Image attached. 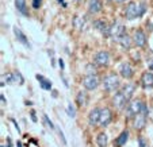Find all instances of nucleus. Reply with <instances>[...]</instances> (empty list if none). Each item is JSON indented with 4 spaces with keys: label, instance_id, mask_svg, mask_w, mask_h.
<instances>
[{
    "label": "nucleus",
    "instance_id": "f257e3e1",
    "mask_svg": "<svg viewBox=\"0 0 153 147\" xmlns=\"http://www.w3.org/2000/svg\"><path fill=\"white\" fill-rule=\"evenodd\" d=\"M144 12H145V4L144 3L137 4V3H134V1H131V3H129L126 7V18L129 20L142 16Z\"/></svg>",
    "mask_w": 153,
    "mask_h": 147
},
{
    "label": "nucleus",
    "instance_id": "f03ea898",
    "mask_svg": "<svg viewBox=\"0 0 153 147\" xmlns=\"http://www.w3.org/2000/svg\"><path fill=\"white\" fill-rule=\"evenodd\" d=\"M119 85H121V81L117 74H108L103 78V88L107 92H115Z\"/></svg>",
    "mask_w": 153,
    "mask_h": 147
},
{
    "label": "nucleus",
    "instance_id": "7ed1b4c3",
    "mask_svg": "<svg viewBox=\"0 0 153 147\" xmlns=\"http://www.w3.org/2000/svg\"><path fill=\"white\" fill-rule=\"evenodd\" d=\"M145 104L140 100H134V101H129L126 107V116L127 118H131V116H136L138 112H141L142 108H144Z\"/></svg>",
    "mask_w": 153,
    "mask_h": 147
},
{
    "label": "nucleus",
    "instance_id": "20e7f679",
    "mask_svg": "<svg viewBox=\"0 0 153 147\" xmlns=\"http://www.w3.org/2000/svg\"><path fill=\"white\" fill-rule=\"evenodd\" d=\"M146 116H148V108L146 105H144L141 112H138L134 116V128L136 130H142L146 124Z\"/></svg>",
    "mask_w": 153,
    "mask_h": 147
},
{
    "label": "nucleus",
    "instance_id": "39448f33",
    "mask_svg": "<svg viewBox=\"0 0 153 147\" xmlns=\"http://www.w3.org/2000/svg\"><path fill=\"white\" fill-rule=\"evenodd\" d=\"M83 85H84V88H85V89H88V90L96 89V88H98V85H99V78H98V76H95V74H88L87 77L83 78Z\"/></svg>",
    "mask_w": 153,
    "mask_h": 147
},
{
    "label": "nucleus",
    "instance_id": "423d86ee",
    "mask_svg": "<svg viewBox=\"0 0 153 147\" xmlns=\"http://www.w3.org/2000/svg\"><path fill=\"white\" fill-rule=\"evenodd\" d=\"M94 62H95L96 65H100V66L107 65L110 62V54H108V51H104V50L98 51L95 54V57H94Z\"/></svg>",
    "mask_w": 153,
    "mask_h": 147
},
{
    "label": "nucleus",
    "instance_id": "0eeeda50",
    "mask_svg": "<svg viewBox=\"0 0 153 147\" xmlns=\"http://www.w3.org/2000/svg\"><path fill=\"white\" fill-rule=\"evenodd\" d=\"M110 35H111V38H113L114 40H118V42H119V39H121V38L125 35V27H123V24L115 23L110 29Z\"/></svg>",
    "mask_w": 153,
    "mask_h": 147
},
{
    "label": "nucleus",
    "instance_id": "6e6552de",
    "mask_svg": "<svg viewBox=\"0 0 153 147\" xmlns=\"http://www.w3.org/2000/svg\"><path fill=\"white\" fill-rule=\"evenodd\" d=\"M113 120V112L108 108H103L100 111V120H99V126L100 127H106L110 124V121Z\"/></svg>",
    "mask_w": 153,
    "mask_h": 147
},
{
    "label": "nucleus",
    "instance_id": "1a4fd4ad",
    "mask_svg": "<svg viewBox=\"0 0 153 147\" xmlns=\"http://www.w3.org/2000/svg\"><path fill=\"white\" fill-rule=\"evenodd\" d=\"M126 104H129V101L125 98V96L122 95V92L119 90L118 93H115V96H114L113 98V105L117 108V110H122V108L126 107Z\"/></svg>",
    "mask_w": 153,
    "mask_h": 147
},
{
    "label": "nucleus",
    "instance_id": "9d476101",
    "mask_svg": "<svg viewBox=\"0 0 153 147\" xmlns=\"http://www.w3.org/2000/svg\"><path fill=\"white\" fill-rule=\"evenodd\" d=\"M133 42H134V45L138 47L145 46V43H146V35H145V32L142 31V30H137V31L134 32Z\"/></svg>",
    "mask_w": 153,
    "mask_h": 147
},
{
    "label": "nucleus",
    "instance_id": "9b49d317",
    "mask_svg": "<svg viewBox=\"0 0 153 147\" xmlns=\"http://www.w3.org/2000/svg\"><path fill=\"white\" fill-rule=\"evenodd\" d=\"M100 108H94L91 110L90 115H88V123L90 126H96L99 124V120H100Z\"/></svg>",
    "mask_w": 153,
    "mask_h": 147
},
{
    "label": "nucleus",
    "instance_id": "f8f14e48",
    "mask_svg": "<svg viewBox=\"0 0 153 147\" xmlns=\"http://www.w3.org/2000/svg\"><path fill=\"white\" fill-rule=\"evenodd\" d=\"M103 8V3L102 0H90L88 1V12L90 14H98Z\"/></svg>",
    "mask_w": 153,
    "mask_h": 147
},
{
    "label": "nucleus",
    "instance_id": "ddd939ff",
    "mask_svg": "<svg viewBox=\"0 0 153 147\" xmlns=\"http://www.w3.org/2000/svg\"><path fill=\"white\" fill-rule=\"evenodd\" d=\"M119 73H121V76L123 78H131L134 76V70L133 68L130 66V64H122L121 65V69H119Z\"/></svg>",
    "mask_w": 153,
    "mask_h": 147
},
{
    "label": "nucleus",
    "instance_id": "4468645a",
    "mask_svg": "<svg viewBox=\"0 0 153 147\" xmlns=\"http://www.w3.org/2000/svg\"><path fill=\"white\" fill-rule=\"evenodd\" d=\"M134 90H136V85H134V84H126L121 89V92H122V95L125 96V98H126L127 101H130V98L133 97Z\"/></svg>",
    "mask_w": 153,
    "mask_h": 147
},
{
    "label": "nucleus",
    "instance_id": "2eb2a0df",
    "mask_svg": "<svg viewBox=\"0 0 153 147\" xmlns=\"http://www.w3.org/2000/svg\"><path fill=\"white\" fill-rule=\"evenodd\" d=\"M141 84L144 88H153V73L145 72L141 77Z\"/></svg>",
    "mask_w": 153,
    "mask_h": 147
},
{
    "label": "nucleus",
    "instance_id": "dca6fc26",
    "mask_svg": "<svg viewBox=\"0 0 153 147\" xmlns=\"http://www.w3.org/2000/svg\"><path fill=\"white\" fill-rule=\"evenodd\" d=\"M94 26H95L96 30H99V31L102 32V34L104 35H110V29L111 27L107 26V23L104 22V20H96L95 23H94Z\"/></svg>",
    "mask_w": 153,
    "mask_h": 147
},
{
    "label": "nucleus",
    "instance_id": "f3484780",
    "mask_svg": "<svg viewBox=\"0 0 153 147\" xmlns=\"http://www.w3.org/2000/svg\"><path fill=\"white\" fill-rule=\"evenodd\" d=\"M14 34H15V37L18 38V40H19L20 43H23L26 47H30V43H29V40H27L26 35H25L23 32L20 31V29H18V27H15V29H14Z\"/></svg>",
    "mask_w": 153,
    "mask_h": 147
},
{
    "label": "nucleus",
    "instance_id": "a211bd4d",
    "mask_svg": "<svg viewBox=\"0 0 153 147\" xmlns=\"http://www.w3.org/2000/svg\"><path fill=\"white\" fill-rule=\"evenodd\" d=\"M35 77H37V80L39 81V85H41V88H42V89H45V90H50V89H52V82H50L49 80H46V78L43 77V76H41V74H37Z\"/></svg>",
    "mask_w": 153,
    "mask_h": 147
},
{
    "label": "nucleus",
    "instance_id": "6ab92c4d",
    "mask_svg": "<svg viewBox=\"0 0 153 147\" xmlns=\"http://www.w3.org/2000/svg\"><path fill=\"white\" fill-rule=\"evenodd\" d=\"M15 7L16 10L23 15H29V11H27V7H26V0H15Z\"/></svg>",
    "mask_w": 153,
    "mask_h": 147
},
{
    "label": "nucleus",
    "instance_id": "aec40b11",
    "mask_svg": "<svg viewBox=\"0 0 153 147\" xmlns=\"http://www.w3.org/2000/svg\"><path fill=\"white\" fill-rule=\"evenodd\" d=\"M127 139H129V132H127V131H123V132H122L121 135L117 138V142H115L117 146H118V147L123 146V144L127 142Z\"/></svg>",
    "mask_w": 153,
    "mask_h": 147
},
{
    "label": "nucleus",
    "instance_id": "412c9836",
    "mask_svg": "<svg viewBox=\"0 0 153 147\" xmlns=\"http://www.w3.org/2000/svg\"><path fill=\"white\" fill-rule=\"evenodd\" d=\"M119 43L122 45L123 49H130V46H131V39H130V37L127 34H125L123 37L119 39Z\"/></svg>",
    "mask_w": 153,
    "mask_h": 147
},
{
    "label": "nucleus",
    "instance_id": "4be33fe9",
    "mask_svg": "<svg viewBox=\"0 0 153 147\" xmlns=\"http://www.w3.org/2000/svg\"><path fill=\"white\" fill-rule=\"evenodd\" d=\"M87 100H88V97H87V93H85V92H79V93H77L76 101H77V104L80 105V107L85 105V104H87Z\"/></svg>",
    "mask_w": 153,
    "mask_h": 147
},
{
    "label": "nucleus",
    "instance_id": "5701e85b",
    "mask_svg": "<svg viewBox=\"0 0 153 147\" xmlns=\"http://www.w3.org/2000/svg\"><path fill=\"white\" fill-rule=\"evenodd\" d=\"M96 142H98L99 147H106L107 146V135L104 132H100L96 138Z\"/></svg>",
    "mask_w": 153,
    "mask_h": 147
},
{
    "label": "nucleus",
    "instance_id": "b1692460",
    "mask_svg": "<svg viewBox=\"0 0 153 147\" xmlns=\"http://www.w3.org/2000/svg\"><path fill=\"white\" fill-rule=\"evenodd\" d=\"M6 81H7V84H15V78H14V73L12 74H3L1 76V87H3L4 84H6Z\"/></svg>",
    "mask_w": 153,
    "mask_h": 147
},
{
    "label": "nucleus",
    "instance_id": "393cba45",
    "mask_svg": "<svg viewBox=\"0 0 153 147\" xmlns=\"http://www.w3.org/2000/svg\"><path fill=\"white\" fill-rule=\"evenodd\" d=\"M67 112H68V115L71 116V118H75L76 116V111H75V108L72 107V104H68V107H67Z\"/></svg>",
    "mask_w": 153,
    "mask_h": 147
},
{
    "label": "nucleus",
    "instance_id": "a878e982",
    "mask_svg": "<svg viewBox=\"0 0 153 147\" xmlns=\"http://www.w3.org/2000/svg\"><path fill=\"white\" fill-rule=\"evenodd\" d=\"M43 121H45V124H46V127H49L50 130H53V128H54V126H53L52 120L49 119V116H48V115H43Z\"/></svg>",
    "mask_w": 153,
    "mask_h": 147
},
{
    "label": "nucleus",
    "instance_id": "bb28decb",
    "mask_svg": "<svg viewBox=\"0 0 153 147\" xmlns=\"http://www.w3.org/2000/svg\"><path fill=\"white\" fill-rule=\"evenodd\" d=\"M138 144H140V147H149L148 146V143H146V140H145L144 138H138Z\"/></svg>",
    "mask_w": 153,
    "mask_h": 147
},
{
    "label": "nucleus",
    "instance_id": "cd10ccee",
    "mask_svg": "<svg viewBox=\"0 0 153 147\" xmlns=\"http://www.w3.org/2000/svg\"><path fill=\"white\" fill-rule=\"evenodd\" d=\"M41 4H42V0H33V7H34L35 10L39 8Z\"/></svg>",
    "mask_w": 153,
    "mask_h": 147
},
{
    "label": "nucleus",
    "instance_id": "c85d7f7f",
    "mask_svg": "<svg viewBox=\"0 0 153 147\" xmlns=\"http://www.w3.org/2000/svg\"><path fill=\"white\" fill-rule=\"evenodd\" d=\"M58 135H60V138H61V140H62V143L67 144V139H65V136H64V134H62V131H61V130H58Z\"/></svg>",
    "mask_w": 153,
    "mask_h": 147
},
{
    "label": "nucleus",
    "instance_id": "c756f323",
    "mask_svg": "<svg viewBox=\"0 0 153 147\" xmlns=\"http://www.w3.org/2000/svg\"><path fill=\"white\" fill-rule=\"evenodd\" d=\"M30 115H31V120L34 121V123H37V116H35V112H34V111H33Z\"/></svg>",
    "mask_w": 153,
    "mask_h": 147
},
{
    "label": "nucleus",
    "instance_id": "7c9ffc66",
    "mask_svg": "<svg viewBox=\"0 0 153 147\" xmlns=\"http://www.w3.org/2000/svg\"><path fill=\"white\" fill-rule=\"evenodd\" d=\"M58 65H60L61 70H62V69H64V61H62V60H60V61H58Z\"/></svg>",
    "mask_w": 153,
    "mask_h": 147
},
{
    "label": "nucleus",
    "instance_id": "2f4dec72",
    "mask_svg": "<svg viewBox=\"0 0 153 147\" xmlns=\"http://www.w3.org/2000/svg\"><path fill=\"white\" fill-rule=\"evenodd\" d=\"M0 98H1V103H3V104H7V101H6V97H4V95L0 96Z\"/></svg>",
    "mask_w": 153,
    "mask_h": 147
},
{
    "label": "nucleus",
    "instance_id": "473e14b6",
    "mask_svg": "<svg viewBox=\"0 0 153 147\" xmlns=\"http://www.w3.org/2000/svg\"><path fill=\"white\" fill-rule=\"evenodd\" d=\"M117 3H123V1H126V0H115Z\"/></svg>",
    "mask_w": 153,
    "mask_h": 147
},
{
    "label": "nucleus",
    "instance_id": "72a5a7b5",
    "mask_svg": "<svg viewBox=\"0 0 153 147\" xmlns=\"http://www.w3.org/2000/svg\"><path fill=\"white\" fill-rule=\"evenodd\" d=\"M16 146H18V147H22V144H20L19 142H18V144H16Z\"/></svg>",
    "mask_w": 153,
    "mask_h": 147
},
{
    "label": "nucleus",
    "instance_id": "f704fd0d",
    "mask_svg": "<svg viewBox=\"0 0 153 147\" xmlns=\"http://www.w3.org/2000/svg\"><path fill=\"white\" fill-rule=\"evenodd\" d=\"M58 1H60V3H64V0H58Z\"/></svg>",
    "mask_w": 153,
    "mask_h": 147
},
{
    "label": "nucleus",
    "instance_id": "c9c22d12",
    "mask_svg": "<svg viewBox=\"0 0 153 147\" xmlns=\"http://www.w3.org/2000/svg\"><path fill=\"white\" fill-rule=\"evenodd\" d=\"M77 1H80V0H77Z\"/></svg>",
    "mask_w": 153,
    "mask_h": 147
}]
</instances>
